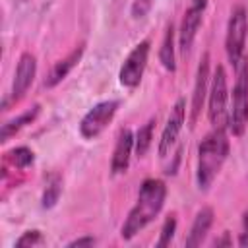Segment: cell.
I'll use <instances>...</instances> for the list:
<instances>
[{
	"mask_svg": "<svg viewBox=\"0 0 248 248\" xmlns=\"http://www.w3.org/2000/svg\"><path fill=\"white\" fill-rule=\"evenodd\" d=\"M149 50H151V43L149 39L138 43L126 56V60L122 62L120 66V72H118V79L124 87H138L141 78H143V72H145V66H147V58H149Z\"/></svg>",
	"mask_w": 248,
	"mask_h": 248,
	"instance_id": "obj_6",
	"label": "cell"
},
{
	"mask_svg": "<svg viewBox=\"0 0 248 248\" xmlns=\"http://www.w3.org/2000/svg\"><path fill=\"white\" fill-rule=\"evenodd\" d=\"M45 242V236L39 229H31V231H25L17 240H16V246L17 248H25V246H37V244H43Z\"/></svg>",
	"mask_w": 248,
	"mask_h": 248,
	"instance_id": "obj_21",
	"label": "cell"
},
{
	"mask_svg": "<svg viewBox=\"0 0 248 248\" xmlns=\"http://www.w3.org/2000/svg\"><path fill=\"white\" fill-rule=\"evenodd\" d=\"M39 112H41V105H33L31 108H27L25 112H21L19 116H16V118H12V120H6V122L2 124L0 141L6 143V141H8L12 136H16L21 128H25L27 124H31V122L39 116Z\"/></svg>",
	"mask_w": 248,
	"mask_h": 248,
	"instance_id": "obj_15",
	"label": "cell"
},
{
	"mask_svg": "<svg viewBox=\"0 0 248 248\" xmlns=\"http://www.w3.org/2000/svg\"><path fill=\"white\" fill-rule=\"evenodd\" d=\"M83 52H85V43H79L76 48H72L64 58H60L58 62H54V66L50 68V72H48V76L45 78V81H43V85L45 87H56L76 66H78V62L81 60V56H83Z\"/></svg>",
	"mask_w": 248,
	"mask_h": 248,
	"instance_id": "obj_12",
	"label": "cell"
},
{
	"mask_svg": "<svg viewBox=\"0 0 248 248\" xmlns=\"http://www.w3.org/2000/svg\"><path fill=\"white\" fill-rule=\"evenodd\" d=\"M209 93V52H203L200 64H198V72H196V79H194V91H192V108H190V126H196L198 116L202 112L203 101Z\"/></svg>",
	"mask_w": 248,
	"mask_h": 248,
	"instance_id": "obj_10",
	"label": "cell"
},
{
	"mask_svg": "<svg viewBox=\"0 0 248 248\" xmlns=\"http://www.w3.org/2000/svg\"><path fill=\"white\" fill-rule=\"evenodd\" d=\"M238 244L240 246H248V209L242 213V232H240Z\"/></svg>",
	"mask_w": 248,
	"mask_h": 248,
	"instance_id": "obj_23",
	"label": "cell"
},
{
	"mask_svg": "<svg viewBox=\"0 0 248 248\" xmlns=\"http://www.w3.org/2000/svg\"><path fill=\"white\" fill-rule=\"evenodd\" d=\"M151 6H153V0H134L132 2V8H130L132 17L140 19V17L147 16V12L151 10Z\"/></svg>",
	"mask_w": 248,
	"mask_h": 248,
	"instance_id": "obj_22",
	"label": "cell"
},
{
	"mask_svg": "<svg viewBox=\"0 0 248 248\" xmlns=\"http://www.w3.org/2000/svg\"><path fill=\"white\" fill-rule=\"evenodd\" d=\"M118 105H120L118 101L108 99V101H101L95 107H91L83 114V118L79 122V134H81V138H85V140L97 138L112 122V118H114V114L118 110Z\"/></svg>",
	"mask_w": 248,
	"mask_h": 248,
	"instance_id": "obj_7",
	"label": "cell"
},
{
	"mask_svg": "<svg viewBox=\"0 0 248 248\" xmlns=\"http://www.w3.org/2000/svg\"><path fill=\"white\" fill-rule=\"evenodd\" d=\"M192 6H196V8H200V10H205L207 0H192Z\"/></svg>",
	"mask_w": 248,
	"mask_h": 248,
	"instance_id": "obj_26",
	"label": "cell"
},
{
	"mask_svg": "<svg viewBox=\"0 0 248 248\" xmlns=\"http://www.w3.org/2000/svg\"><path fill=\"white\" fill-rule=\"evenodd\" d=\"M97 240L93 238V236H79V238H76V240H70L68 242V246H93Z\"/></svg>",
	"mask_w": 248,
	"mask_h": 248,
	"instance_id": "obj_24",
	"label": "cell"
},
{
	"mask_svg": "<svg viewBox=\"0 0 248 248\" xmlns=\"http://www.w3.org/2000/svg\"><path fill=\"white\" fill-rule=\"evenodd\" d=\"M153 128H155V118H149L134 136V151L138 157H145V153L151 147L153 141Z\"/></svg>",
	"mask_w": 248,
	"mask_h": 248,
	"instance_id": "obj_17",
	"label": "cell"
},
{
	"mask_svg": "<svg viewBox=\"0 0 248 248\" xmlns=\"http://www.w3.org/2000/svg\"><path fill=\"white\" fill-rule=\"evenodd\" d=\"M4 159H6V163H10L14 169H27V167L33 165V161H35V153H33V149H29V147H25V145H17V147L6 151V153H4Z\"/></svg>",
	"mask_w": 248,
	"mask_h": 248,
	"instance_id": "obj_19",
	"label": "cell"
},
{
	"mask_svg": "<svg viewBox=\"0 0 248 248\" xmlns=\"http://www.w3.org/2000/svg\"><path fill=\"white\" fill-rule=\"evenodd\" d=\"M159 60L163 64V68L167 72H174L176 70V56H174V27L172 23L167 27L161 48H159Z\"/></svg>",
	"mask_w": 248,
	"mask_h": 248,
	"instance_id": "obj_16",
	"label": "cell"
},
{
	"mask_svg": "<svg viewBox=\"0 0 248 248\" xmlns=\"http://www.w3.org/2000/svg\"><path fill=\"white\" fill-rule=\"evenodd\" d=\"M213 244H215V246H231V244H232V240H231L229 232L225 231V232H223V236H221V238H217Z\"/></svg>",
	"mask_w": 248,
	"mask_h": 248,
	"instance_id": "obj_25",
	"label": "cell"
},
{
	"mask_svg": "<svg viewBox=\"0 0 248 248\" xmlns=\"http://www.w3.org/2000/svg\"><path fill=\"white\" fill-rule=\"evenodd\" d=\"M165 200H167V184L161 178H145L140 186L134 207L130 209L126 221L122 223L120 236L124 240H130L140 231H143L161 213Z\"/></svg>",
	"mask_w": 248,
	"mask_h": 248,
	"instance_id": "obj_1",
	"label": "cell"
},
{
	"mask_svg": "<svg viewBox=\"0 0 248 248\" xmlns=\"http://www.w3.org/2000/svg\"><path fill=\"white\" fill-rule=\"evenodd\" d=\"M184 118H186V99L178 97L176 103L170 108V114L167 118L165 128L161 132V140H159V147H157L161 157H167L170 153V149H172V145H174V141H176V138H178V134L182 130Z\"/></svg>",
	"mask_w": 248,
	"mask_h": 248,
	"instance_id": "obj_8",
	"label": "cell"
},
{
	"mask_svg": "<svg viewBox=\"0 0 248 248\" xmlns=\"http://www.w3.org/2000/svg\"><path fill=\"white\" fill-rule=\"evenodd\" d=\"M213 217H215V213H213L211 207H202V209L196 213L194 223H192V227H190V232H188V236H186V246H188V248L200 246V244L205 240V236H207V232H209V229H211V225H213Z\"/></svg>",
	"mask_w": 248,
	"mask_h": 248,
	"instance_id": "obj_14",
	"label": "cell"
},
{
	"mask_svg": "<svg viewBox=\"0 0 248 248\" xmlns=\"http://www.w3.org/2000/svg\"><path fill=\"white\" fill-rule=\"evenodd\" d=\"M35 76H37V58L31 52H23L19 56V60H17L14 81H12V91H10V99L14 103H17L27 93V89L31 87Z\"/></svg>",
	"mask_w": 248,
	"mask_h": 248,
	"instance_id": "obj_9",
	"label": "cell"
},
{
	"mask_svg": "<svg viewBox=\"0 0 248 248\" xmlns=\"http://www.w3.org/2000/svg\"><path fill=\"white\" fill-rule=\"evenodd\" d=\"M174 232H176V215L170 213V215H167V219H165V223L161 227L157 246H169L170 240L174 238Z\"/></svg>",
	"mask_w": 248,
	"mask_h": 248,
	"instance_id": "obj_20",
	"label": "cell"
},
{
	"mask_svg": "<svg viewBox=\"0 0 248 248\" xmlns=\"http://www.w3.org/2000/svg\"><path fill=\"white\" fill-rule=\"evenodd\" d=\"M202 19H203V10H200L196 6H190L184 12L182 23H180V31H178V46H180V50L184 54L190 52V48L194 45V39L198 35V29L202 25Z\"/></svg>",
	"mask_w": 248,
	"mask_h": 248,
	"instance_id": "obj_13",
	"label": "cell"
},
{
	"mask_svg": "<svg viewBox=\"0 0 248 248\" xmlns=\"http://www.w3.org/2000/svg\"><path fill=\"white\" fill-rule=\"evenodd\" d=\"M229 87H227V72L219 64L213 72L209 93H207V118L213 128H227L229 122Z\"/></svg>",
	"mask_w": 248,
	"mask_h": 248,
	"instance_id": "obj_4",
	"label": "cell"
},
{
	"mask_svg": "<svg viewBox=\"0 0 248 248\" xmlns=\"http://www.w3.org/2000/svg\"><path fill=\"white\" fill-rule=\"evenodd\" d=\"M229 157V138L225 128H213L198 145V165H196V182L200 190H207L217 174L221 172Z\"/></svg>",
	"mask_w": 248,
	"mask_h": 248,
	"instance_id": "obj_2",
	"label": "cell"
},
{
	"mask_svg": "<svg viewBox=\"0 0 248 248\" xmlns=\"http://www.w3.org/2000/svg\"><path fill=\"white\" fill-rule=\"evenodd\" d=\"M246 35H248V12L242 4H236L231 10L227 35H225V52L232 66H236L244 56Z\"/></svg>",
	"mask_w": 248,
	"mask_h": 248,
	"instance_id": "obj_5",
	"label": "cell"
},
{
	"mask_svg": "<svg viewBox=\"0 0 248 248\" xmlns=\"http://www.w3.org/2000/svg\"><path fill=\"white\" fill-rule=\"evenodd\" d=\"M62 194V176L52 172L48 178H46V184H45V192H43V198H41V205L45 209H50L56 205L58 198Z\"/></svg>",
	"mask_w": 248,
	"mask_h": 248,
	"instance_id": "obj_18",
	"label": "cell"
},
{
	"mask_svg": "<svg viewBox=\"0 0 248 248\" xmlns=\"http://www.w3.org/2000/svg\"><path fill=\"white\" fill-rule=\"evenodd\" d=\"M236 78L232 85V107L229 110V122L227 128L232 136H242L248 126V58L242 56V60L234 66Z\"/></svg>",
	"mask_w": 248,
	"mask_h": 248,
	"instance_id": "obj_3",
	"label": "cell"
},
{
	"mask_svg": "<svg viewBox=\"0 0 248 248\" xmlns=\"http://www.w3.org/2000/svg\"><path fill=\"white\" fill-rule=\"evenodd\" d=\"M134 151V134L130 128H122L116 138V145L112 151L110 159V172L112 174H122L130 167V157Z\"/></svg>",
	"mask_w": 248,
	"mask_h": 248,
	"instance_id": "obj_11",
	"label": "cell"
}]
</instances>
